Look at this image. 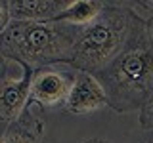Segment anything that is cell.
Wrapping results in <instances>:
<instances>
[{
  "label": "cell",
  "mask_w": 153,
  "mask_h": 143,
  "mask_svg": "<svg viewBox=\"0 0 153 143\" xmlns=\"http://www.w3.org/2000/svg\"><path fill=\"white\" fill-rule=\"evenodd\" d=\"M149 36H151V46H153V25H149Z\"/></svg>",
  "instance_id": "obj_14"
},
{
  "label": "cell",
  "mask_w": 153,
  "mask_h": 143,
  "mask_svg": "<svg viewBox=\"0 0 153 143\" xmlns=\"http://www.w3.org/2000/svg\"><path fill=\"white\" fill-rule=\"evenodd\" d=\"M138 17L126 2H105L96 21L80 29L67 65L76 71L98 74L123 52Z\"/></svg>",
  "instance_id": "obj_3"
},
{
  "label": "cell",
  "mask_w": 153,
  "mask_h": 143,
  "mask_svg": "<svg viewBox=\"0 0 153 143\" xmlns=\"http://www.w3.org/2000/svg\"><path fill=\"white\" fill-rule=\"evenodd\" d=\"M103 8H105L103 0H71L69 8L56 21L82 29L86 25H90L92 21H96L98 15L103 12Z\"/></svg>",
  "instance_id": "obj_9"
},
{
  "label": "cell",
  "mask_w": 153,
  "mask_h": 143,
  "mask_svg": "<svg viewBox=\"0 0 153 143\" xmlns=\"http://www.w3.org/2000/svg\"><path fill=\"white\" fill-rule=\"evenodd\" d=\"M82 143H109V141H103V139H98V137H92V139H86Z\"/></svg>",
  "instance_id": "obj_13"
},
{
  "label": "cell",
  "mask_w": 153,
  "mask_h": 143,
  "mask_svg": "<svg viewBox=\"0 0 153 143\" xmlns=\"http://www.w3.org/2000/svg\"><path fill=\"white\" fill-rule=\"evenodd\" d=\"M71 0H10L13 21H56L69 8Z\"/></svg>",
  "instance_id": "obj_8"
},
{
  "label": "cell",
  "mask_w": 153,
  "mask_h": 143,
  "mask_svg": "<svg viewBox=\"0 0 153 143\" xmlns=\"http://www.w3.org/2000/svg\"><path fill=\"white\" fill-rule=\"evenodd\" d=\"M149 143H153V141H149Z\"/></svg>",
  "instance_id": "obj_15"
},
{
  "label": "cell",
  "mask_w": 153,
  "mask_h": 143,
  "mask_svg": "<svg viewBox=\"0 0 153 143\" xmlns=\"http://www.w3.org/2000/svg\"><path fill=\"white\" fill-rule=\"evenodd\" d=\"M79 32V27L61 21H12L6 31L0 32V55L33 71L69 63Z\"/></svg>",
  "instance_id": "obj_2"
},
{
  "label": "cell",
  "mask_w": 153,
  "mask_h": 143,
  "mask_svg": "<svg viewBox=\"0 0 153 143\" xmlns=\"http://www.w3.org/2000/svg\"><path fill=\"white\" fill-rule=\"evenodd\" d=\"M130 12L138 19H142L147 25H153V0H136V2H126Z\"/></svg>",
  "instance_id": "obj_10"
},
{
  "label": "cell",
  "mask_w": 153,
  "mask_h": 143,
  "mask_svg": "<svg viewBox=\"0 0 153 143\" xmlns=\"http://www.w3.org/2000/svg\"><path fill=\"white\" fill-rule=\"evenodd\" d=\"M35 71L23 65V73L13 76L6 65H2V82H0V120L4 128L12 124L31 103V82Z\"/></svg>",
  "instance_id": "obj_5"
},
{
  "label": "cell",
  "mask_w": 153,
  "mask_h": 143,
  "mask_svg": "<svg viewBox=\"0 0 153 143\" xmlns=\"http://www.w3.org/2000/svg\"><path fill=\"white\" fill-rule=\"evenodd\" d=\"M46 136L44 111L38 105L29 103L12 124L2 132V143H42Z\"/></svg>",
  "instance_id": "obj_7"
},
{
  "label": "cell",
  "mask_w": 153,
  "mask_h": 143,
  "mask_svg": "<svg viewBox=\"0 0 153 143\" xmlns=\"http://www.w3.org/2000/svg\"><path fill=\"white\" fill-rule=\"evenodd\" d=\"M140 124L143 130H149L153 132V95L151 99L143 105V109L140 111Z\"/></svg>",
  "instance_id": "obj_11"
},
{
  "label": "cell",
  "mask_w": 153,
  "mask_h": 143,
  "mask_svg": "<svg viewBox=\"0 0 153 143\" xmlns=\"http://www.w3.org/2000/svg\"><path fill=\"white\" fill-rule=\"evenodd\" d=\"M76 73L79 71L67 63L48 65L35 71L31 82V103L38 105L44 113L65 109Z\"/></svg>",
  "instance_id": "obj_4"
},
{
  "label": "cell",
  "mask_w": 153,
  "mask_h": 143,
  "mask_svg": "<svg viewBox=\"0 0 153 143\" xmlns=\"http://www.w3.org/2000/svg\"><path fill=\"white\" fill-rule=\"evenodd\" d=\"M94 76H98L105 88L109 107L115 113L142 111L153 95V46L149 25L138 19L123 52Z\"/></svg>",
  "instance_id": "obj_1"
},
{
  "label": "cell",
  "mask_w": 153,
  "mask_h": 143,
  "mask_svg": "<svg viewBox=\"0 0 153 143\" xmlns=\"http://www.w3.org/2000/svg\"><path fill=\"white\" fill-rule=\"evenodd\" d=\"M12 12H10V0H0V32L6 31L12 23Z\"/></svg>",
  "instance_id": "obj_12"
},
{
  "label": "cell",
  "mask_w": 153,
  "mask_h": 143,
  "mask_svg": "<svg viewBox=\"0 0 153 143\" xmlns=\"http://www.w3.org/2000/svg\"><path fill=\"white\" fill-rule=\"evenodd\" d=\"M105 107H109V99L107 94H105V88L98 80V76L79 71L65 109L73 114L82 116V114H92Z\"/></svg>",
  "instance_id": "obj_6"
}]
</instances>
